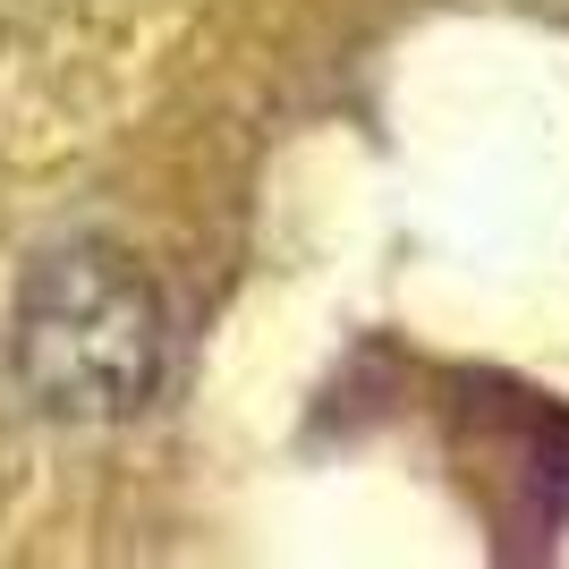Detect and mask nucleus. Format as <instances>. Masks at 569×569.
I'll use <instances>...</instances> for the list:
<instances>
[{"mask_svg":"<svg viewBox=\"0 0 569 569\" xmlns=\"http://www.w3.org/2000/svg\"><path fill=\"white\" fill-rule=\"evenodd\" d=\"M9 349L51 417H137L162 382V307L111 247H60L26 272Z\"/></svg>","mask_w":569,"mask_h":569,"instance_id":"1","label":"nucleus"}]
</instances>
